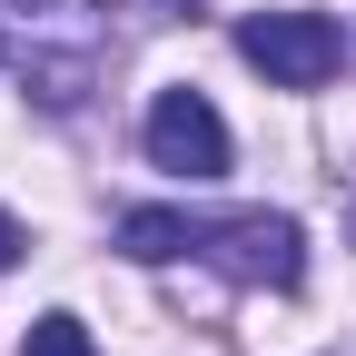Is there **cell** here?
Here are the masks:
<instances>
[{
	"instance_id": "cell-3",
	"label": "cell",
	"mask_w": 356,
	"mask_h": 356,
	"mask_svg": "<svg viewBox=\"0 0 356 356\" xmlns=\"http://www.w3.org/2000/svg\"><path fill=\"white\" fill-rule=\"evenodd\" d=\"M139 139H149V159L168 178H218V168H228V119H218L198 89H159Z\"/></svg>"
},
{
	"instance_id": "cell-2",
	"label": "cell",
	"mask_w": 356,
	"mask_h": 356,
	"mask_svg": "<svg viewBox=\"0 0 356 356\" xmlns=\"http://www.w3.org/2000/svg\"><path fill=\"white\" fill-rule=\"evenodd\" d=\"M198 257H218L238 287H297V267H307V238H297V218L238 208V218H208V228H198Z\"/></svg>"
},
{
	"instance_id": "cell-5",
	"label": "cell",
	"mask_w": 356,
	"mask_h": 356,
	"mask_svg": "<svg viewBox=\"0 0 356 356\" xmlns=\"http://www.w3.org/2000/svg\"><path fill=\"white\" fill-rule=\"evenodd\" d=\"M20 356H99V346H89V327H79V317H60V307H50V317H30Z\"/></svg>"
},
{
	"instance_id": "cell-4",
	"label": "cell",
	"mask_w": 356,
	"mask_h": 356,
	"mask_svg": "<svg viewBox=\"0 0 356 356\" xmlns=\"http://www.w3.org/2000/svg\"><path fill=\"white\" fill-rule=\"evenodd\" d=\"M119 248L139 257V267L188 257V248H198V218H178V208H129V218H119Z\"/></svg>"
},
{
	"instance_id": "cell-6",
	"label": "cell",
	"mask_w": 356,
	"mask_h": 356,
	"mask_svg": "<svg viewBox=\"0 0 356 356\" xmlns=\"http://www.w3.org/2000/svg\"><path fill=\"white\" fill-rule=\"evenodd\" d=\"M20 248H30V228H20L10 208H0V267H20Z\"/></svg>"
},
{
	"instance_id": "cell-1",
	"label": "cell",
	"mask_w": 356,
	"mask_h": 356,
	"mask_svg": "<svg viewBox=\"0 0 356 356\" xmlns=\"http://www.w3.org/2000/svg\"><path fill=\"white\" fill-rule=\"evenodd\" d=\"M238 60L267 70V89H327L346 60V30L327 10H248L238 20Z\"/></svg>"
}]
</instances>
